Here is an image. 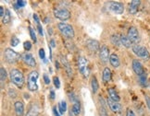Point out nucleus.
<instances>
[{
  "label": "nucleus",
  "instance_id": "obj_40",
  "mask_svg": "<svg viewBox=\"0 0 150 116\" xmlns=\"http://www.w3.org/2000/svg\"><path fill=\"white\" fill-rule=\"evenodd\" d=\"M17 5H18L19 7H24L26 5V1H17Z\"/></svg>",
  "mask_w": 150,
  "mask_h": 116
},
{
  "label": "nucleus",
  "instance_id": "obj_23",
  "mask_svg": "<svg viewBox=\"0 0 150 116\" xmlns=\"http://www.w3.org/2000/svg\"><path fill=\"white\" fill-rule=\"evenodd\" d=\"M91 88H92V91H93V93L96 94L97 90L99 89V84H98V81H97L96 78L94 76L92 78V80H91Z\"/></svg>",
  "mask_w": 150,
  "mask_h": 116
},
{
  "label": "nucleus",
  "instance_id": "obj_26",
  "mask_svg": "<svg viewBox=\"0 0 150 116\" xmlns=\"http://www.w3.org/2000/svg\"><path fill=\"white\" fill-rule=\"evenodd\" d=\"M10 20H11V14H10V11L8 9H6V12H5V15L2 19V21L4 24H8L10 22Z\"/></svg>",
  "mask_w": 150,
  "mask_h": 116
},
{
  "label": "nucleus",
  "instance_id": "obj_9",
  "mask_svg": "<svg viewBox=\"0 0 150 116\" xmlns=\"http://www.w3.org/2000/svg\"><path fill=\"white\" fill-rule=\"evenodd\" d=\"M108 8L110 12L117 14V15H120V14H122L124 11V6L120 2L111 1L108 3Z\"/></svg>",
  "mask_w": 150,
  "mask_h": 116
},
{
  "label": "nucleus",
  "instance_id": "obj_3",
  "mask_svg": "<svg viewBox=\"0 0 150 116\" xmlns=\"http://www.w3.org/2000/svg\"><path fill=\"white\" fill-rule=\"evenodd\" d=\"M132 51L134 52V54L135 55H137L139 58H141V59L148 60L150 58L149 51L145 47V46H142L139 44H134V45H132Z\"/></svg>",
  "mask_w": 150,
  "mask_h": 116
},
{
  "label": "nucleus",
  "instance_id": "obj_25",
  "mask_svg": "<svg viewBox=\"0 0 150 116\" xmlns=\"http://www.w3.org/2000/svg\"><path fill=\"white\" fill-rule=\"evenodd\" d=\"M100 116H108V112H107V108H106V104L104 102L103 99L100 98Z\"/></svg>",
  "mask_w": 150,
  "mask_h": 116
},
{
  "label": "nucleus",
  "instance_id": "obj_28",
  "mask_svg": "<svg viewBox=\"0 0 150 116\" xmlns=\"http://www.w3.org/2000/svg\"><path fill=\"white\" fill-rule=\"evenodd\" d=\"M59 111H60V114L61 115L67 111V103H66L65 101H61L59 103Z\"/></svg>",
  "mask_w": 150,
  "mask_h": 116
},
{
  "label": "nucleus",
  "instance_id": "obj_31",
  "mask_svg": "<svg viewBox=\"0 0 150 116\" xmlns=\"http://www.w3.org/2000/svg\"><path fill=\"white\" fill-rule=\"evenodd\" d=\"M53 82H54V85H55V88L56 89H59L60 88V81H59V77H54L53 78Z\"/></svg>",
  "mask_w": 150,
  "mask_h": 116
},
{
  "label": "nucleus",
  "instance_id": "obj_39",
  "mask_svg": "<svg viewBox=\"0 0 150 116\" xmlns=\"http://www.w3.org/2000/svg\"><path fill=\"white\" fill-rule=\"evenodd\" d=\"M33 20H34V21L36 22V24H37V25L40 24V20H39L38 16H37L36 14H33Z\"/></svg>",
  "mask_w": 150,
  "mask_h": 116
},
{
  "label": "nucleus",
  "instance_id": "obj_7",
  "mask_svg": "<svg viewBox=\"0 0 150 116\" xmlns=\"http://www.w3.org/2000/svg\"><path fill=\"white\" fill-rule=\"evenodd\" d=\"M54 16L62 22L71 19V12L65 8H57L54 10Z\"/></svg>",
  "mask_w": 150,
  "mask_h": 116
},
{
  "label": "nucleus",
  "instance_id": "obj_13",
  "mask_svg": "<svg viewBox=\"0 0 150 116\" xmlns=\"http://www.w3.org/2000/svg\"><path fill=\"white\" fill-rule=\"evenodd\" d=\"M21 59L27 66L31 67H35L36 66V60L33 57V55L30 53H24L21 55Z\"/></svg>",
  "mask_w": 150,
  "mask_h": 116
},
{
  "label": "nucleus",
  "instance_id": "obj_43",
  "mask_svg": "<svg viewBox=\"0 0 150 116\" xmlns=\"http://www.w3.org/2000/svg\"><path fill=\"white\" fill-rule=\"evenodd\" d=\"M50 99L51 100H55V91L54 90L50 91Z\"/></svg>",
  "mask_w": 150,
  "mask_h": 116
},
{
  "label": "nucleus",
  "instance_id": "obj_8",
  "mask_svg": "<svg viewBox=\"0 0 150 116\" xmlns=\"http://www.w3.org/2000/svg\"><path fill=\"white\" fill-rule=\"evenodd\" d=\"M127 37L132 42V44H138L140 42V33L134 26H131L128 29V32H127Z\"/></svg>",
  "mask_w": 150,
  "mask_h": 116
},
{
  "label": "nucleus",
  "instance_id": "obj_30",
  "mask_svg": "<svg viewBox=\"0 0 150 116\" xmlns=\"http://www.w3.org/2000/svg\"><path fill=\"white\" fill-rule=\"evenodd\" d=\"M20 43V40L18 37H16V36H12L10 39V44L12 47H16L17 45H18Z\"/></svg>",
  "mask_w": 150,
  "mask_h": 116
},
{
  "label": "nucleus",
  "instance_id": "obj_36",
  "mask_svg": "<svg viewBox=\"0 0 150 116\" xmlns=\"http://www.w3.org/2000/svg\"><path fill=\"white\" fill-rule=\"evenodd\" d=\"M43 78H44V81H45V83L48 85L50 83V79H49V77L47 76V74H44V76H43Z\"/></svg>",
  "mask_w": 150,
  "mask_h": 116
},
{
  "label": "nucleus",
  "instance_id": "obj_12",
  "mask_svg": "<svg viewBox=\"0 0 150 116\" xmlns=\"http://www.w3.org/2000/svg\"><path fill=\"white\" fill-rule=\"evenodd\" d=\"M132 70L137 75L138 77L142 76V75L146 74L145 73V69H144V66L142 65V63L137 60V59H134L132 63Z\"/></svg>",
  "mask_w": 150,
  "mask_h": 116
},
{
  "label": "nucleus",
  "instance_id": "obj_14",
  "mask_svg": "<svg viewBox=\"0 0 150 116\" xmlns=\"http://www.w3.org/2000/svg\"><path fill=\"white\" fill-rule=\"evenodd\" d=\"M86 46H87V48L92 52V53H96L97 51L100 50L99 43L93 39H89L86 41Z\"/></svg>",
  "mask_w": 150,
  "mask_h": 116
},
{
  "label": "nucleus",
  "instance_id": "obj_33",
  "mask_svg": "<svg viewBox=\"0 0 150 116\" xmlns=\"http://www.w3.org/2000/svg\"><path fill=\"white\" fill-rule=\"evenodd\" d=\"M23 48L26 50V51H30L32 49V43L29 42V41H26V42L23 43Z\"/></svg>",
  "mask_w": 150,
  "mask_h": 116
},
{
  "label": "nucleus",
  "instance_id": "obj_21",
  "mask_svg": "<svg viewBox=\"0 0 150 116\" xmlns=\"http://www.w3.org/2000/svg\"><path fill=\"white\" fill-rule=\"evenodd\" d=\"M111 77H112L111 70L108 67H106L102 73V79L104 81V83H108L111 79Z\"/></svg>",
  "mask_w": 150,
  "mask_h": 116
},
{
  "label": "nucleus",
  "instance_id": "obj_44",
  "mask_svg": "<svg viewBox=\"0 0 150 116\" xmlns=\"http://www.w3.org/2000/svg\"><path fill=\"white\" fill-rule=\"evenodd\" d=\"M50 45L52 46V47H55V46H56V43H55V40L52 39V40L50 41Z\"/></svg>",
  "mask_w": 150,
  "mask_h": 116
},
{
  "label": "nucleus",
  "instance_id": "obj_35",
  "mask_svg": "<svg viewBox=\"0 0 150 116\" xmlns=\"http://www.w3.org/2000/svg\"><path fill=\"white\" fill-rule=\"evenodd\" d=\"M126 116H136L135 113H134V111H132V109L128 108L126 110Z\"/></svg>",
  "mask_w": 150,
  "mask_h": 116
},
{
  "label": "nucleus",
  "instance_id": "obj_41",
  "mask_svg": "<svg viewBox=\"0 0 150 116\" xmlns=\"http://www.w3.org/2000/svg\"><path fill=\"white\" fill-rule=\"evenodd\" d=\"M53 112H54V114H55V116H61V114H60V113H59V112H57V106H55V107L53 108Z\"/></svg>",
  "mask_w": 150,
  "mask_h": 116
},
{
  "label": "nucleus",
  "instance_id": "obj_15",
  "mask_svg": "<svg viewBox=\"0 0 150 116\" xmlns=\"http://www.w3.org/2000/svg\"><path fill=\"white\" fill-rule=\"evenodd\" d=\"M107 102H108V105L109 109H110L113 113H120V112H122V105L120 104V102L113 101L112 100H110V99H109V100H108Z\"/></svg>",
  "mask_w": 150,
  "mask_h": 116
},
{
  "label": "nucleus",
  "instance_id": "obj_17",
  "mask_svg": "<svg viewBox=\"0 0 150 116\" xmlns=\"http://www.w3.org/2000/svg\"><path fill=\"white\" fill-rule=\"evenodd\" d=\"M16 116H23L24 115V104L22 101H16L14 103Z\"/></svg>",
  "mask_w": 150,
  "mask_h": 116
},
{
  "label": "nucleus",
  "instance_id": "obj_38",
  "mask_svg": "<svg viewBox=\"0 0 150 116\" xmlns=\"http://www.w3.org/2000/svg\"><path fill=\"white\" fill-rule=\"evenodd\" d=\"M37 30H38V32H39L40 35L43 36V29H42V26H41V24L37 25Z\"/></svg>",
  "mask_w": 150,
  "mask_h": 116
},
{
  "label": "nucleus",
  "instance_id": "obj_16",
  "mask_svg": "<svg viewBox=\"0 0 150 116\" xmlns=\"http://www.w3.org/2000/svg\"><path fill=\"white\" fill-rule=\"evenodd\" d=\"M141 5V1L139 0H134L129 4V12L132 15H134L138 12V9Z\"/></svg>",
  "mask_w": 150,
  "mask_h": 116
},
{
  "label": "nucleus",
  "instance_id": "obj_19",
  "mask_svg": "<svg viewBox=\"0 0 150 116\" xmlns=\"http://www.w3.org/2000/svg\"><path fill=\"white\" fill-rule=\"evenodd\" d=\"M108 94L109 96V99L112 100L113 101H116V102H120V95L118 94L117 90L113 89V88H109L108 89Z\"/></svg>",
  "mask_w": 150,
  "mask_h": 116
},
{
  "label": "nucleus",
  "instance_id": "obj_11",
  "mask_svg": "<svg viewBox=\"0 0 150 116\" xmlns=\"http://www.w3.org/2000/svg\"><path fill=\"white\" fill-rule=\"evenodd\" d=\"M110 58V55H109V49L108 48L107 45H102L99 50V59L102 62V64L106 65L108 62V59Z\"/></svg>",
  "mask_w": 150,
  "mask_h": 116
},
{
  "label": "nucleus",
  "instance_id": "obj_4",
  "mask_svg": "<svg viewBox=\"0 0 150 116\" xmlns=\"http://www.w3.org/2000/svg\"><path fill=\"white\" fill-rule=\"evenodd\" d=\"M57 28L60 31V32L68 39H72L75 35L74 30L71 25L67 24L65 22H59L57 23Z\"/></svg>",
  "mask_w": 150,
  "mask_h": 116
},
{
  "label": "nucleus",
  "instance_id": "obj_2",
  "mask_svg": "<svg viewBox=\"0 0 150 116\" xmlns=\"http://www.w3.org/2000/svg\"><path fill=\"white\" fill-rule=\"evenodd\" d=\"M39 78V74L37 71H32L29 73L27 78V88L30 91H36L38 89L37 80Z\"/></svg>",
  "mask_w": 150,
  "mask_h": 116
},
{
  "label": "nucleus",
  "instance_id": "obj_42",
  "mask_svg": "<svg viewBox=\"0 0 150 116\" xmlns=\"http://www.w3.org/2000/svg\"><path fill=\"white\" fill-rule=\"evenodd\" d=\"M5 12L6 11H4V8L3 7H0V15H1V18L3 19V17L5 15Z\"/></svg>",
  "mask_w": 150,
  "mask_h": 116
},
{
  "label": "nucleus",
  "instance_id": "obj_27",
  "mask_svg": "<svg viewBox=\"0 0 150 116\" xmlns=\"http://www.w3.org/2000/svg\"><path fill=\"white\" fill-rule=\"evenodd\" d=\"M138 80H139V84L142 86V87H146L148 85L147 83V78H146V75L144 74L142 76H140L138 78Z\"/></svg>",
  "mask_w": 150,
  "mask_h": 116
},
{
  "label": "nucleus",
  "instance_id": "obj_29",
  "mask_svg": "<svg viewBox=\"0 0 150 116\" xmlns=\"http://www.w3.org/2000/svg\"><path fill=\"white\" fill-rule=\"evenodd\" d=\"M7 71H6V68L5 67H1V69H0V78H1V81L3 82V81H6V79H7Z\"/></svg>",
  "mask_w": 150,
  "mask_h": 116
},
{
  "label": "nucleus",
  "instance_id": "obj_18",
  "mask_svg": "<svg viewBox=\"0 0 150 116\" xmlns=\"http://www.w3.org/2000/svg\"><path fill=\"white\" fill-rule=\"evenodd\" d=\"M40 113V108L39 106L37 105V104L33 103L32 104V105L30 106V108H29L27 113L25 114V116H38Z\"/></svg>",
  "mask_w": 150,
  "mask_h": 116
},
{
  "label": "nucleus",
  "instance_id": "obj_24",
  "mask_svg": "<svg viewBox=\"0 0 150 116\" xmlns=\"http://www.w3.org/2000/svg\"><path fill=\"white\" fill-rule=\"evenodd\" d=\"M110 40H111V43L115 46H118V47H120V46L122 45V43H120V36L117 35V34H113V35H111Z\"/></svg>",
  "mask_w": 150,
  "mask_h": 116
},
{
  "label": "nucleus",
  "instance_id": "obj_1",
  "mask_svg": "<svg viewBox=\"0 0 150 116\" xmlns=\"http://www.w3.org/2000/svg\"><path fill=\"white\" fill-rule=\"evenodd\" d=\"M9 78L11 82H12L16 87L21 89L22 87L24 86L25 83V78H24V75L21 70L17 68H13L11 69L10 72H9Z\"/></svg>",
  "mask_w": 150,
  "mask_h": 116
},
{
  "label": "nucleus",
  "instance_id": "obj_37",
  "mask_svg": "<svg viewBox=\"0 0 150 116\" xmlns=\"http://www.w3.org/2000/svg\"><path fill=\"white\" fill-rule=\"evenodd\" d=\"M145 100H146V105L149 109V111H150V96L148 95H145Z\"/></svg>",
  "mask_w": 150,
  "mask_h": 116
},
{
  "label": "nucleus",
  "instance_id": "obj_6",
  "mask_svg": "<svg viewBox=\"0 0 150 116\" xmlns=\"http://www.w3.org/2000/svg\"><path fill=\"white\" fill-rule=\"evenodd\" d=\"M4 57L8 64H16L20 59V54L11 48H7L4 51Z\"/></svg>",
  "mask_w": 150,
  "mask_h": 116
},
{
  "label": "nucleus",
  "instance_id": "obj_10",
  "mask_svg": "<svg viewBox=\"0 0 150 116\" xmlns=\"http://www.w3.org/2000/svg\"><path fill=\"white\" fill-rule=\"evenodd\" d=\"M70 98H71V101L73 102L70 113H72L73 116H79V114L81 113V103L78 100V98L74 94H71V95L70 94Z\"/></svg>",
  "mask_w": 150,
  "mask_h": 116
},
{
  "label": "nucleus",
  "instance_id": "obj_22",
  "mask_svg": "<svg viewBox=\"0 0 150 116\" xmlns=\"http://www.w3.org/2000/svg\"><path fill=\"white\" fill-rule=\"evenodd\" d=\"M120 43H122V45H123L125 48H132V45H134L129 40V38L125 35H120Z\"/></svg>",
  "mask_w": 150,
  "mask_h": 116
},
{
  "label": "nucleus",
  "instance_id": "obj_20",
  "mask_svg": "<svg viewBox=\"0 0 150 116\" xmlns=\"http://www.w3.org/2000/svg\"><path fill=\"white\" fill-rule=\"evenodd\" d=\"M109 63H110V65L114 68L119 67L120 65V60L119 55L117 54H112V55H110V58H109Z\"/></svg>",
  "mask_w": 150,
  "mask_h": 116
},
{
  "label": "nucleus",
  "instance_id": "obj_32",
  "mask_svg": "<svg viewBox=\"0 0 150 116\" xmlns=\"http://www.w3.org/2000/svg\"><path fill=\"white\" fill-rule=\"evenodd\" d=\"M29 31H30V35H31L32 40L33 41L34 43H36V41H37L36 35H35V32H34V31L33 30V28L32 27H29Z\"/></svg>",
  "mask_w": 150,
  "mask_h": 116
},
{
  "label": "nucleus",
  "instance_id": "obj_5",
  "mask_svg": "<svg viewBox=\"0 0 150 116\" xmlns=\"http://www.w3.org/2000/svg\"><path fill=\"white\" fill-rule=\"evenodd\" d=\"M78 67L80 73L83 75L84 78H88L90 74V68H89V63L88 60L83 56H80L78 59Z\"/></svg>",
  "mask_w": 150,
  "mask_h": 116
},
{
  "label": "nucleus",
  "instance_id": "obj_34",
  "mask_svg": "<svg viewBox=\"0 0 150 116\" xmlns=\"http://www.w3.org/2000/svg\"><path fill=\"white\" fill-rule=\"evenodd\" d=\"M39 57L41 58L42 60L45 59V50L43 48H41L39 50Z\"/></svg>",
  "mask_w": 150,
  "mask_h": 116
}]
</instances>
